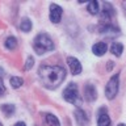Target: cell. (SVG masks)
Here are the masks:
<instances>
[{"instance_id": "cell-1", "label": "cell", "mask_w": 126, "mask_h": 126, "mask_svg": "<svg viewBox=\"0 0 126 126\" xmlns=\"http://www.w3.org/2000/svg\"><path fill=\"white\" fill-rule=\"evenodd\" d=\"M38 76L46 88L54 89L61 85L66 79V70L61 66L43 64L38 68Z\"/></svg>"}, {"instance_id": "cell-2", "label": "cell", "mask_w": 126, "mask_h": 126, "mask_svg": "<svg viewBox=\"0 0 126 126\" xmlns=\"http://www.w3.org/2000/svg\"><path fill=\"white\" fill-rule=\"evenodd\" d=\"M33 47L37 54H43V53H47V51L54 50V42L47 34L42 33V34H38L34 38Z\"/></svg>"}, {"instance_id": "cell-3", "label": "cell", "mask_w": 126, "mask_h": 126, "mask_svg": "<svg viewBox=\"0 0 126 126\" xmlns=\"http://www.w3.org/2000/svg\"><path fill=\"white\" fill-rule=\"evenodd\" d=\"M63 97H64L66 101H68V102H71V104H74L76 106L81 105V98L79 96L78 85L74 84V83H70V84L66 87V89L63 91Z\"/></svg>"}, {"instance_id": "cell-4", "label": "cell", "mask_w": 126, "mask_h": 126, "mask_svg": "<svg viewBox=\"0 0 126 126\" xmlns=\"http://www.w3.org/2000/svg\"><path fill=\"white\" fill-rule=\"evenodd\" d=\"M118 84H120V78H118V75H113V76L109 79L108 84L105 87V94L109 100H113V98L117 96Z\"/></svg>"}, {"instance_id": "cell-5", "label": "cell", "mask_w": 126, "mask_h": 126, "mask_svg": "<svg viewBox=\"0 0 126 126\" xmlns=\"http://www.w3.org/2000/svg\"><path fill=\"white\" fill-rule=\"evenodd\" d=\"M62 8L58 5V4H51L50 5V21L54 24L61 22L62 18Z\"/></svg>"}, {"instance_id": "cell-6", "label": "cell", "mask_w": 126, "mask_h": 126, "mask_svg": "<svg viewBox=\"0 0 126 126\" xmlns=\"http://www.w3.org/2000/svg\"><path fill=\"white\" fill-rule=\"evenodd\" d=\"M114 16V9L109 3H105L101 11V21H104V24H109V20Z\"/></svg>"}, {"instance_id": "cell-7", "label": "cell", "mask_w": 126, "mask_h": 126, "mask_svg": "<svg viewBox=\"0 0 126 126\" xmlns=\"http://www.w3.org/2000/svg\"><path fill=\"white\" fill-rule=\"evenodd\" d=\"M67 64H68L72 75H79L81 72V64L79 62V59L74 58V57H68L67 58Z\"/></svg>"}, {"instance_id": "cell-8", "label": "cell", "mask_w": 126, "mask_h": 126, "mask_svg": "<svg viewBox=\"0 0 126 126\" xmlns=\"http://www.w3.org/2000/svg\"><path fill=\"white\" fill-rule=\"evenodd\" d=\"M84 96H85L87 101H93L97 97V92L92 84H87L84 87Z\"/></svg>"}, {"instance_id": "cell-9", "label": "cell", "mask_w": 126, "mask_h": 126, "mask_svg": "<svg viewBox=\"0 0 126 126\" xmlns=\"http://www.w3.org/2000/svg\"><path fill=\"white\" fill-rule=\"evenodd\" d=\"M75 120H76L79 126L88 125V117H87L85 112H83L81 109H76V112H75Z\"/></svg>"}, {"instance_id": "cell-10", "label": "cell", "mask_w": 126, "mask_h": 126, "mask_svg": "<svg viewBox=\"0 0 126 126\" xmlns=\"http://www.w3.org/2000/svg\"><path fill=\"white\" fill-rule=\"evenodd\" d=\"M106 50H108V46H106L105 42H97L94 43L92 46V51L94 55H97V57H101V55H104L106 53Z\"/></svg>"}, {"instance_id": "cell-11", "label": "cell", "mask_w": 126, "mask_h": 126, "mask_svg": "<svg viewBox=\"0 0 126 126\" xmlns=\"http://www.w3.org/2000/svg\"><path fill=\"white\" fill-rule=\"evenodd\" d=\"M97 126H110V118L106 113H100L97 120Z\"/></svg>"}, {"instance_id": "cell-12", "label": "cell", "mask_w": 126, "mask_h": 126, "mask_svg": "<svg viewBox=\"0 0 126 126\" xmlns=\"http://www.w3.org/2000/svg\"><path fill=\"white\" fill-rule=\"evenodd\" d=\"M110 51H112L113 55H116V57H120V55L122 54V51H124V46H122V43H113L112 47H110Z\"/></svg>"}, {"instance_id": "cell-13", "label": "cell", "mask_w": 126, "mask_h": 126, "mask_svg": "<svg viewBox=\"0 0 126 126\" xmlns=\"http://www.w3.org/2000/svg\"><path fill=\"white\" fill-rule=\"evenodd\" d=\"M45 120H46V122H47V125H49V126H61L58 118L55 116H53V114H50V113H47L45 116Z\"/></svg>"}, {"instance_id": "cell-14", "label": "cell", "mask_w": 126, "mask_h": 126, "mask_svg": "<svg viewBox=\"0 0 126 126\" xmlns=\"http://www.w3.org/2000/svg\"><path fill=\"white\" fill-rule=\"evenodd\" d=\"M5 47L8 50H15L16 47H17V39H16L15 37H8L5 39Z\"/></svg>"}, {"instance_id": "cell-15", "label": "cell", "mask_w": 126, "mask_h": 126, "mask_svg": "<svg viewBox=\"0 0 126 126\" xmlns=\"http://www.w3.org/2000/svg\"><path fill=\"white\" fill-rule=\"evenodd\" d=\"M87 8H88V12L91 15H97L98 13V3L94 1V0H91L88 3V5H87Z\"/></svg>"}, {"instance_id": "cell-16", "label": "cell", "mask_w": 126, "mask_h": 126, "mask_svg": "<svg viewBox=\"0 0 126 126\" xmlns=\"http://www.w3.org/2000/svg\"><path fill=\"white\" fill-rule=\"evenodd\" d=\"M9 83H11V85L13 87V88H20L22 84H24V80H22V78H18V76H13V78H11V80H9Z\"/></svg>"}, {"instance_id": "cell-17", "label": "cell", "mask_w": 126, "mask_h": 126, "mask_svg": "<svg viewBox=\"0 0 126 126\" xmlns=\"http://www.w3.org/2000/svg\"><path fill=\"white\" fill-rule=\"evenodd\" d=\"M32 29V22H30V20L29 18H24L22 21H21V30L22 32H30Z\"/></svg>"}, {"instance_id": "cell-18", "label": "cell", "mask_w": 126, "mask_h": 126, "mask_svg": "<svg viewBox=\"0 0 126 126\" xmlns=\"http://www.w3.org/2000/svg\"><path fill=\"white\" fill-rule=\"evenodd\" d=\"M1 109H3V112L5 113L7 116H11V114L15 112V106H13V105H9V104L3 105V106H1Z\"/></svg>"}, {"instance_id": "cell-19", "label": "cell", "mask_w": 126, "mask_h": 126, "mask_svg": "<svg viewBox=\"0 0 126 126\" xmlns=\"http://www.w3.org/2000/svg\"><path fill=\"white\" fill-rule=\"evenodd\" d=\"M33 63H34V58H33V57H29V58H28V61H26L25 70H30L32 66H33Z\"/></svg>"}, {"instance_id": "cell-20", "label": "cell", "mask_w": 126, "mask_h": 126, "mask_svg": "<svg viewBox=\"0 0 126 126\" xmlns=\"http://www.w3.org/2000/svg\"><path fill=\"white\" fill-rule=\"evenodd\" d=\"M4 93H5V87L3 84V80L0 79V94H4Z\"/></svg>"}, {"instance_id": "cell-21", "label": "cell", "mask_w": 126, "mask_h": 126, "mask_svg": "<svg viewBox=\"0 0 126 126\" xmlns=\"http://www.w3.org/2000/svg\"><path fill=\"white\" fill-rule=\"evenodd\" d=\"M13 126H26V125L24 124V122H17V124H15Z\"/></svg>"}, {"instance_id": "cell-22", "label": "cell", "mask_w": 126, "mask_h": 126, "mask_svg": "<svg viewBox=\"0 0 126 126\" xmlns=\"http://www.w3.org/2000/svg\"><path fill=\"white\" fill-rule=\"evenodd\" d=\"M122 7H124L125 9H126V1H124V3H122Z\"/></svg>"}, {"instance_id": "cell-23", "label": "cell", "mask_w": 126, "mask_h": 126, "mask_svg": "<svg viewBox=\"0 0 126 126\" xmlns=\"http://www.w3.org/2000/svg\"><path fill=\"white\" fill-rule=\"evenodd\" d=\"M118 126H126V125H124V124H120V125H118Z\"/></svg>"}, {"instance_id": "cell-24", "label": "cell", "mask_w": 126, "mask_h": 126, "mask_svg": "<svg viewBox=\"0 0 126 126\" xmlns=\"http://www.w3.org/2000/svg\"><path fill=\"white\" fill-rule=\"evenodd\" d=\"M0 126H3V125H1V122H0Z\"/></svg>"}]
</instances>
